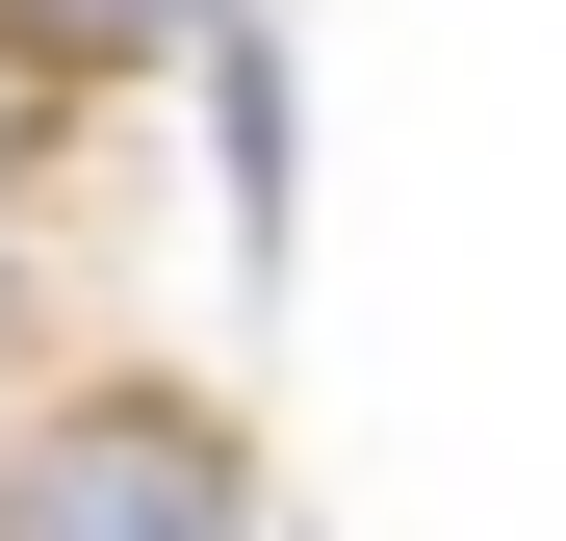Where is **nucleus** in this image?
I'll return each instance as SVG.
<instances>
[{"label":"nucleus","mask_w":566,"mask_h":541,"mask_svg":"<svg viewBox=\"0 0 566 541\" xmlns=\"http://www.w3.org/2000/svg\"><path fill=\"white\" fill-rule=\"evenodd\" d=\"M0 541H258V465L207 387H52L0 438Z\"/></svg>","instance_id":"1"},{"label":"nucleus","mask_w":566,"mask_h":541,"mask_svg":"<svg viewBox=\"0 0 566 541\" xmlns=\"http://www.w3.org/2000/svg\"><path fill=\"white\" fill-rule=\"evenodd\" d=\"M0 52H52L77 104H129V77H180V52H232L207 0H0Z\"/></svg>","instance_id":"2"},{"label":"nucleus","mask_w":566,"mask_h":541,"mask_svg":"<svg viewBox=\"0 0 566 541\" xmlns=\"http://www.w3.org/2000/svg\"><path fill=\"white\" fill-rule=\"evenodd\" d=\"M52 155H77V77H52V52H0V180H52Z\"/></svg>","instance_id":"3"},{"label":"nucleus","mask_w":566,"mask_h":541,"mask_svg":"<svg viewBox=\"0 0 566 541\" xmlns=\"http://www.w3.org/2000/svg\"><path fill=\"white\" fill-rule=\"evenodd\" d=\"M27 335H52V284H27V258H0V361H27Z\"/></svg>","instance_id":"4"}]
</instances>
